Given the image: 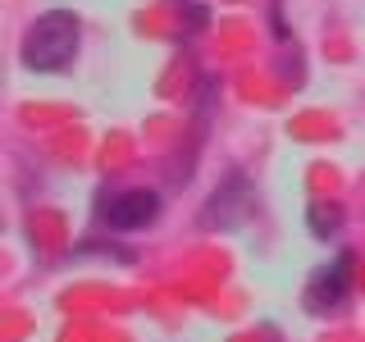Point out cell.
I'll return each instance as SVG.
<instances>
[{"mask_svg": "<svg viewBox=\"0 0 365 342\" xmlns=\"http://www.w3.org/2000/svg\"><path fill=\"white\" fill-rule=\"evenodd\" d=\"M19 55H23V64H28L32 73H60V68H68L73 55H78V19L68 14V9L41 14L28 28Z\"/></svg>", "mask_w": 365, "mask_h": 342, "instance_id": "6da1fadb", "label": "cell"}, {"mask_svg": "<svg viewBox=\"0 0 365 342\" xmlns=\"http://www.w3.org/2000/svg\"><path fill=\"white\" fill-rule=\"evenodd\" d=\"M347 288H351V251H338L329 265H319V269L311 274L302 306H306L311 315H324V311H334L342 296H347Z\"/></svg>", "mask_w": 365, "mask_h": 342, "instance_id": "7a4b0ae2", "label": "cell"}, {"mask_svg": "<svg viewBox=\"0 0 365 342\" xmlns=\"http://www.w3.org/2000/svg\"><path fill=\"white\" fill-rule=\"evenodd\" d=\"M106 224L110 228H123V233H133V228H146L160 214V197L151 187H128V192H114L106 201Z\"/></svg>", "mask_w": 365, "mask_h": 342, "instance_id": "3957f363", "label": "cell"}, {"mask_svg": "<svg viewBox=\"0 0 365 342\" xmlns=\"http://www.w3.org/2000/svg\"><path fill=\"white\" fill-rule=\"evenodd\" d=\"M338 224H342V210H338V205H324V201L311 205V233H315V237L338 233Z\"/></svg>", "mask_w": 365, "mask_h": 342, "instance_id": "277c9868", "label": "cell"}]
</instances>
